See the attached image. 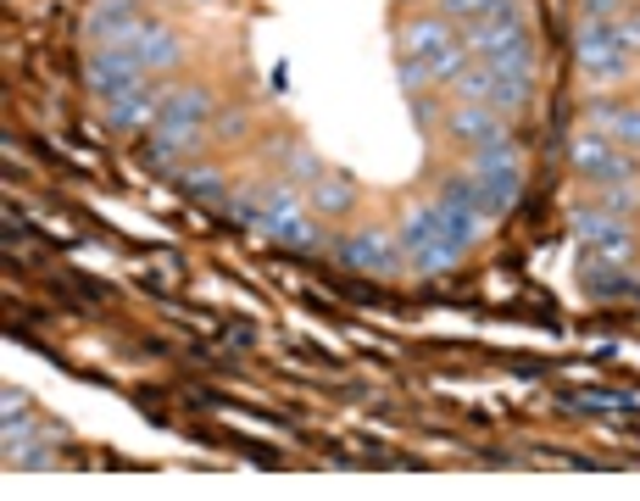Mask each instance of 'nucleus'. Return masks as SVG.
<instances>
[{"mask_svg":"<svg viewBox=\"0 0 640 501\" xmlns=\"http://www.w3.org/2000/svg\"><path fill=\"white\" fill-rule=\"evenodd\" d=\"M584 17L590 23H613V17H624V0H584Z\"/></svg>","mask_w":640,"mask_h":501,"instance_id":"21","label":"nucleus"},{"mask_svg":"<svg viewBox=\"0 0 640 501\" xmlns=\"http://www.w3.org/2000/svg\"><path fill=\"white\" fill-rule=\"evenodd\" d=\"M134 57H139V68L145 73H168V68H179L184 62V45H179V34L173 28H162V23H151V28H145L139 39H134Z\"/></svg>","mask_w":640,"mask_h":501,"instance_id":"7","label":"nucleus"},{"mask_svg":"<svg viewBox=\"0 0 640 501\" xmlns=\"http://www.w3.org/2000/svg\"><path fill=\"white\" fill-rule=\"evenodd\" d=\"M396 78H402V89H413V95L434 84V78H429V62H413V57L402 62V73H396Z\"/></svg>","mask_w":640,"mask_h":501,"instance_id":"19","label":"nucleus"},{"mask_svg":"<svg viewBox=\"0 0 640 501\" xmlns=\"http://www.w3.org/2000/svg\"><path fill=\"white\" fill-rule=\"evenodd\" d=\"M584 290H590V295H635L640 284H635V273H624L618 262H590V268H584Z\"/></svg>","mask_w":640,"mask_h":501,"instance_id":"12","label":"nucleus"},{"mask_svg":"<svg viewBox=\"0 0 640 501\" xmlns=\"http://www.w3.org/2000/svg\"><path fill=\"white\" fill-rule=\"evenodd\" d=\"M84 78H89V89L101 95L107 107L151 84V73H145V68H139V57H134V45H95V50H89Z\"/></svg>","mask_w":640,"mask_h":501,"instance_id":"1","label":"nucleus"},{"mask_svg":"<svg viewBox=\"0 0 640 501\" xmlns=\"http://www.w3.org/2000/svg\"><path fill=\"white\" fill-rule=\"evenodd\" d=\"M607 28H613V45L624 50V57H640V17L624 12V17H613Z\"/></svg>","mask_w":640,"mask_h":501,"instance_id":"18","label":"nucleus"},{"mask_svg":"<svg viewBox=\"0 0 640 501\" xmlns=\"http://www.w3.org/2000/svg\"><path fill=\"white\" fill-rule=\"evenodd\" d=\"M128 12H139V0H95L89 17H84V39H95L107 23H118V17H128Z\"/></svg>","mask_w":640,"mask_h":501,"instance_id":"16","label":"nucleus"},{"mask_svg":"<svg viewBox=\"0 0 640 501\" xmlns=\"http://www.w3.org/2000/svg\"><path fill=\"white\" fill-rule=\"evenodd\" d=\"M334 257H340V268H352V273H379V279H390V273L407 268L402 240L373 234V229H362V234H352V240H340Z\"/></svg>","mask_w":640,"mask_h":501,"instance_id":"3","label":"nucleus"},{"mask_svg":"<svg viewBox=\"0 0 640 501\" xmlns=\"http://www.w3.org/2000/svg\"><path fill=\"white\" fill-rule=\"evenodd\" d=\"M584 179H590V184H596V190H613V184H629V179H635V157H629V150H607V157H602L596 168H590Z\"/></svg>","mask_w":640,"mask_h":501,"instance_id":"14","label":"nucleus"},{"mask_svg":"<svg viewBox=\"0 0 640 501\" xmlns=\"http://www.w3.org/2000/svg\"><path fill=\"white\" fill-rule=\"evenodd\" d=\"M574 62L590 73V78H596V84H613V78H624L629 73V62L635 57H624V50L613 45V28L607 23H579L574 28Z\"/></svg>","mask_w":640,"mask_h":501,"instance_id":"2","label":"nucleus"},{"mask_svg":"<svg viewBox=\"0 0 640 501\" xmlns=\"http://www.w3.org/2000/svg\"><path fill=\"white\" fill-rule=\"evenodd\" d=\"M574 234L596 250V262H618V268H629L635 262V234H629V223L618 218V212H574Z\"/></svg>","mask_w":640,"mask_h":501,"instance_id":"4","label":"nucleus"},{"mask_svg":"<svg viewBox=\"0 0 640 501\" xmlns=\"http://www.w3.org/2000/svg\"><path fill=\"white\" fill-rule=\"evenodd\" d=\"M179 190L195 195V200H207V207H229V190H223V173L218 168H179Z\"/></svg>","mask_w":640,"mask_h":501,"instance_id":"11","label":"nucleus"},{"mask_svg":"<svg viewBox=\"0 0 640 501\" xmlns=\"http://www.w3.org/2000/svg\"><path fill=\"white\" fill-rule=\"evenodd\" d=\"M145 28H151V23H145V12H128V17H118V23H107L101 34H95L89 45H134Z\"/></svg>","mask_w":640,"mask_h":501,"instance_id":"17","label":"nucleus"},{"mask_svg":"<svg viewBox=\"0 0 640 501\" xmlns=\"http://www.w3.org/2000/svg\"><path fill=\"white\" fill-rule=\"evenodd\" d=\"M402 250H407V268L423 273V279H440V273H452V268L463 262V250L446 245V240H413V245H402Z\"/></svg>","mask_w":640,"mask_h":501,"instance_id":"10","label":"nucleus"},{"mask_svg":"<svg viewBox=\"0 0 640 501\" xmlns=\"http://www.w3.org/2000/svg\"><path fill=\"white\" fill-rule=\"evenodd\" d=\"M602 212H618V218H629V207H635V195L624 190V184H613V190H602V200H596Z\"/></svg>","mask_w":640,"mask_h":501,"instance_id":"20","label":"nucleus"},{"mask_svg":"<svg viewBox=\"0 0 640 501\" xmlns=\"http://www.w3.org/2000/svg\"><path fill=\"white\" fill-rule=\"evenodd\" d=\"M162 107H168V84H145V89H134V95H123V100H112L107 107V123L112 129H157V118H162Z\"/></svg>","mask_w":640,"mask_h":501,"instance_id":"6","label":"nucleus"},{"mask_svg":"<svg viewBox=\"0 0 640 501\" xmlns=\"http://www.w3.org/2000/svg\"><path fill=\"white\" fill-rule=\"evenodd\" d=\"M307 200H312V212H323V218H346L357 207V184L340 179V173H318L307 184Z\"/></svg>","mask_w":640,"mask_h":501,"instance_id":"9","label":"nucleus"},{"mask_svg":"<svg viewBox=\"0 0 640 501\" xmlns=\"http://www.w3.org/2000/svg\"><path fill=\"white\" fill-rule=\"evenodd\" d=\"M239 129H245V118L229 107V112H218V123H212V139H239Z\"/></svg>","mask_w":640,"mask_h":501,"instance_id":"22","label":"nucleus"},{"mask_svg":"<svg viewBox=\"0 0 640 501\" xmlns=\"http://www.w3.org/2000/svg\"><path fill=\"white\" fill-rule=\"evenodd\" d=\"M446 129H452V139H463V145H496V139H513V123L496 112V107H484V100H457L452 107V118H446Z\"/></svg>","mask_w":640,"mask_h":501,"instance_id":"5","label":"nucleus"},{"mask_svg":"<svg viewBox=\"0 0 640 501\" xmlns=\"http://www.w3.org/2000/svg\"><path fill=\"white\" fill-rule=\"evenodd\" d=\"M17 418H28V395H23V390H7V429H12Z\"/></svg>","mask_w":640,"mask_h":501,"instance_id":"23","label":"nucleus"},{"mask_svg":"<svg viewBox=\"0 0 640 501\" xmlns=\"http://www.w3.org/2000/svg\"><path fill=\"white\" fill-rule=\"evenodd\" d=\"M590 123L624 145H640V112H629V107H590Z\"/></svg>","mask_w":640,"mask_h":501,"instance_id":"13","label":"nucleus"},{"mask_svg":"<svg viewBox=\"0 0 640 501\" xmlns=\"http://www.w3.org/2000/svg\"><path fill=\"white\" fill-rule=\"evenodd\" d=\"M457 39V28H452V17H413L407 28H402V50L413 62H429V57H440Z\"/></svg>","mask_w":640,"mask_h":501,"instance_id":"8","label":"nucleus"},{"mask_svg":"<svg viewBox=\"0 0 640 501\" xmlns=\"http://www.w3.org/2000/svg\"><path fill=\"white\" fill-rule=\"evenodd\" d=\"M607 150H613V139H607V134H596V129H590V134H574V150H568V157H574L579 179H584L590 168H596V162L607 157Z\"/></svg>","mask_w":640,"mask_h":501,"instance_id":"15","label":"nucleus"}]
</instances>
